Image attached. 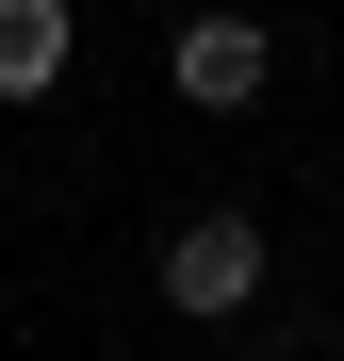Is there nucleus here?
Segmentation results:
<instances>
[{"instance_id": "f257e3e1", "label": "nucleus", "mask_w": 344, "mask_h": 361, "mask_svg": "<svg viewBox=\"0 0 344 361\" xmlns=\"http://www.w3.org/2000/svg\"><path fill=\"white\" fill-rule=\"evenodd\" d=\"M246 295H262V230L246 214H197V230H164V312H246Z\"/></svg>"}, {"instance_id": "7ed1b4c3", "label": "nucleus", "mask_w": 344, "mask_h": 361, "mask_svg": "<svg viewBox=\"0 0 344 361\" xmlns=\"http://www.w3.org/2000/svg\"><path fill=\"white\" fill-rule=\"evenodd\" d=\"M66 0H0V99H49V82H66Z\"/></svg>"}, {"instance_id": "f03ea898", "label": "nucleus", "mask_w": 344, "mask_h": 361, "mask_svg": "<svg viewBox=\"0 0 344 361\" xmlns=\"http://www.w3.org/2000/svg\"><path fill=\"white\" fill-rule=\"evenodd\" d=\"M164 82H181L197 115H246L262 99V33L246 17H181V33H164Z\"/></svg>"}]
</instances>
